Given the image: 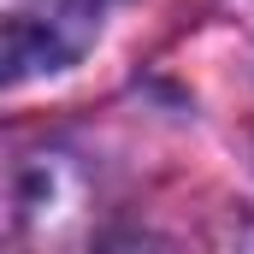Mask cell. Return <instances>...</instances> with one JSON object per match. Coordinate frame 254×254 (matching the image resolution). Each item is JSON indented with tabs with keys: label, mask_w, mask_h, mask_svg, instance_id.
<instances>
[{
	"label": "cell",
	"mask_w": 254,
	"mask_h": 254,
	"mask_svg": "<svg viewBox=\"0 0 254 254\" xmlns=\"http://www.w3.org/2000/svg\"><path fill=\"white\" fill-rule=\"evenodd\" d=\"M60 60H65V48L54 42V30H42L30 18L0 24V83H18L30 71H54Z\"/></svg>",
	"instance_id": "1"
}]
</instances>
